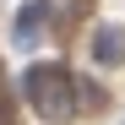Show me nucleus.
<instances>
[{"instance_id":"f257e3e1","label":"nucleus","mask_w":125,"mask_h":125,"mask_svg":"<svg viewBox=\"0 0 125 125\" xmlns=\"http://www.w3.org/2000/svg\"><path fill=\"white\" fill-rule=\"evenodd\" d=\"M22 98L33 103L44 120H71L76 114V98H82V87H76V76H71V65H60V60H38V65H27L22 71Z\"/></svg>"},{"instance_id":"7ed1b4c3","label":"nucleus","mask_w":125,"mask_h":125,"mask_svg":"<svg viewBox=\"0 0 125 125\" xmlns=\"http://www.w3.org/2000/svg\"><path fill=\"white\" fill-rule=\"evenodd\" d=\"M44 27H49V6L44 0H27V6L16 11V44H33Z\"/></svg>"},{"instance_id":"f03ea898","label":"nucleus","mask_w":125,"mask_h":125,"mask_svg":"<svg viewBox=\"0 0 125 125\" xmlns=\"http://www.w3.org/2000/svg\"><path fill=\"white\" fill-rule=\"evenodd\" d=\"M93 60L98 65H125V27H98L93 33Z\"/></svg>"}]
</instances>
